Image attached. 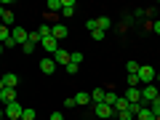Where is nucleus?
<instances>
[{"instance_id":"f257e3e1","label":"nucleus","mask_w":160,"mask_h":120,"mask_svg":"<svg viewBox=\"0 0 160 120\" xmlns=\"http://www.w3.org/2000/svg\"><path fill=\"white\" fill-rule=\"evenodd\" d=\"M136 75H139V80H142V86H152V83H155V78H158L155 67H149V64H142Z\"/></svg>"},{"instance_id":"f03ea898","label":"nucleus","mask_w":160,"mask_h":120,"mask_svg":"<svg viewBox=\"0 0 160 120\" xmlns=\"http://www.w3.org/2000/svg\"><path fill=\"white\" fill-rule=\"evenodd\" d=\"M11 40H13V43H16L19 48H22L24 43H27V40H29V32H27V29H24V27H11Z\"/></svg>"},{"instance_id":"7ed1b4c3","label":"nucleus","mask_w":160,"mask_h":120,"mask_svg":"<svg viewBox=\"0 0 160 120\" xmlns=\"http://www.w3.org/2000/svg\"><path fill=\"white\" fill-rule=\"evenodd\" d=\"M22 112H24V107L19 102L6 104V120H22Z\"/></svg>"},{"instance_id":"20e7f679","label":"nucleus","mask_w":160,"mask_h":120,"mask_svg":"<svg viewBox=\"0 0 160 120\" xmlns=\"http://www.w3.org/2000/svg\"><path fill=\"white\" fill-rule=\"evenodd\" d=\"M93 115H96V118H112V115H115V107H109V104H93Z\"/></svg>"},{"instance_id":"39448f33","label":"nucleus","mask_w":160,"mask_h":120,"mask_svg":"<svg viewBox=\"0 0 160 120\" xmlns=\"http://www.w3.org/2000/svg\"><path fill=\"white\" fill-rule=\"evenodd\" d=\"M158 99V86H142V104H149Z\"/></svg>"},{"instance_id":"423d86ee","label":"nucleus","mask_w":160,"mask_h":120,"mask_svg":"<svg viewBox=\"0 0 160 120\" xmlns=\"http://www.w3.org/2000/svg\"><path fill=\"white\" fill-rule=\"evenodd\" d=\"M40 48H43V51H48V53H51V56H53V53L59 51V40H56V38H53V35H51V38L40 40Z\"/></svg>"},{"instance_id":"0eeeda50","label":"nucleus","mask_w":160,"mask_h":120,"mask_svg":"<svg viewBox=\"0 0 160 120\" xmlns=\"http://www.w3.org/2000/svg\"><path fill=\"white\" fill-rule=\"evenodd\" d=\"M56 62H53V56H46V59H40V72H46V75H53L56 72Z\"/></svg>"},{"instance_id":"6e6552de","label":"nucleus","mask_w":160,"mask_h":120,"mask_svg":"<svg viewBox=\"0 0 160 120\" xmlns=\"http://www.w3.org/2000/svg\"><path fill=\"white\" fill-rule=\"evenodd\" d=\"M123 99H126L128 104H139V102H142V88H126Z\"/></svg>"},{"instance_id":"1a4fd4ad","label":"nucleus","mask_w":160,"mask_h":120,"mask_svg":"<svg viewBox=\"0 0 160 120\" xmlns=\"http://www.w3.org/2000/svg\"><path fill=\"white\" fill-rule=\"evenodd\" d=\"M53 62H56V67H67L69 64V51H62V48H59V51L53 53Z\"/></svg>"},{"instance_id":"9d476101","label":"nucleus","mask_w":160,"mask_h":120,"mask_svg":"<svg viewBox=\"0 0 160 120\" xmlns=\"http://www.w3.org/2000/svg\"><path fill=\"white\" fill-rule=\"evenodd\" d=\"M0 19H3V24H6V27H11V24L16 22V16H13V11H8L6 6H0Z\"/></svg>"},{"instance_id":"9b49d317","label":"nucleus","mask_w":160,"mask_h":120,"mask_svg":"<svg viewBox=\"0 0 160 120\" xmlns=\"http://www.w3.org/2000/svg\"><path fill=\"white\" fill-rule=\"evenodd\" d=\"M67 32H69V29L64 27V24H51V35L56 40H64V38H67Z\"/></svg>"},{"instance_id":"f8f14e48","label":"nucleus","mask_w":160,"mask_h":120,"mask_svg":"<svg viewBox=\"0 0 160 120\" xmlns=\"http://www.w3.org/2000/svg\"><path fill=\"white\" fill-rule=\"evenodd\" d=\"M72 99H75V104L86 107V104H91V91H88V93H86V91H80V93H75Z\"/></svg>"},{"instance_id":"ddd939ff","label":"nucleus","mask_w":160,"mask_h":120,"mask_svg":"<svg viewBox=\"0 0 160 120\" xmlns=\"http://www.w3.org/2000/svg\"><path fill=\"white\" fill-rule=\"evenodd\" d=\"M0 78H3V86L6 88H16V83H19V78L13 72H6V75H0Z\"/></svg>"},{"instance_id":"4468645a","label":"nucleus","mask_w":160,"mask_h":120,"mask_svg":"<svg viewBox=\"0 0 160 120\" xmlns=\"http://www.w3.org/2000/svg\"><path fill=\"white\" fill-rule=\"evenodd\" d=\"M136 120H155V115H152V109L147 104H142V109L136 112Z\"/></svg>"},{"instance_id":"2eb2a0df","label":"nucleus","mask_w":160,"mask_h":120,"mask_svg":"<svg viewBox=\"0 0 160 120\" xmlns=\"http://www.w3.org/2000/svg\"><path fill=\"white\" fill-rule=\"evenodd\" d=\"M104 93H107L104 88H93V91H91V104H102L104 102Z\"/></svg>"},{"instance_id":"dca6fc26","label":"nucleus","mask_w":160,"mask_h":120,"mask_svg":"<svg viewBox=\"0 0 160 120\" xmlns=\"http://www.w3.org/2000/svg\"><path fill=\"white\" fill-rule=\"evenodd\" d=\"M62 13L64 16H72L75 13V0H62Z\"/></svg>"},{"instance_id":"f3484780","label":"nucleus","mask_w":160,"mask_h":120,"mask_svg":"<svg viewBox=\"0 0 160 120\" xmlns=\"http://www.w3.org/2000/svg\"><path fill=\"white\" fill-rule=\"evenodd\" d=\"M109 24H112V19H109V16H99L96 19V29H102V32H107Z\"/></svg>"},{"instance_id":"a211bd4d","label":"nucleus","mask_w":160,"mask_h":120,"mask_svg":"<svg viewBox=\"0 0 160 120\" xmlns=\"http://www.w3.org/2000/svg\"><path fill=\"white\" fill-rule=\"evenodd\" d=\"M38 35H40V40L51 38V24H40V27H38Z\"/></svg>"},{"instance_id":"6ab92c4d","label":"nucleus","mask_w":160,"mask_h":120,"mask_svg":"<svg viewBox=\"0 0 160 120\" xmlns=\"http://www.w3.org/2000/svg\"><path fill=\"white\" fill-rule=\"evenodd\" d=\"M69 64H78L80 67V64H83V53L80 51H69Z\"/></svg>"},{"instance_id":"aec40b11","label":"nucleus","mask_w":160,"mask_h":120,"mask_svg":"<svg viewBox=\"0 0 160 120\" xmlns=\"http://www.w3.org/2000/svg\"><path fill=\"white\" fill-rule=\"evenodd\" d=\"M46 8H48V11H53V13H59V11H62V0H48Z\"/></svg>"},{"instance_id":"412c9836","label":"nucleus","mask_w":160,"mask_h":120,"mask_svg":"<svg viewBox=\"0 0 160 120\" xmlns=\"http://www.w3.org/2000/svg\"><path fill=\"white\" fill-rule=\"evenodd\" d=\"M8 38H11V27H6V24H0V43H6Z\"/></svg>"},{"instance_id":"4be33fe9","label":"nucleus","mask_w":160,"mask_h":120,"mask_svg":"<svg viewBox=\"0 0 160 120\" xmlns=\"http://www.w3.org/2000/svg\"><path fill=\"white\" fill-rule=\"evenodd\" d=\"M115 102H118V93H112V91H107V93H104V104L115 107Z\"/></svg>"},{"instance_id":"5701e85b","label":"nucleus","mask_w":160,"mask_h":120,"mask_svg":"<svg viewBox=\"0 0 160 120\" xmlns=\"http://www.w3.org/2000/svg\"><path fill=\"white\" fill-rule=\"evenodd\" d=\"M139 67H142L139 62H128V64H126V72H128V75H136V72H139Z\"/></svg>"},{"instance_id":"b1692460","label":"nucleus","mask_w":160,"mask_h":120,"mask_svg":"<svg viewBox=\"0 0 160 120\" xmlns=\"http://www.w3.org/2000/svg\"><path fill=\"white\" fill-rule=\"evenodd\" d=\"M147 107L152 109V115H155V118H158V115H160V99H155V102H149Z\"/></svg>"},{"instance_id":"393cba45","label":"nucleus","mask_w":160,"mask_h":120,"mask_svg":"<svg viewBox=\"0 0 160 120\" xmlns=\"http://www.w3.org/2000/svg\"><path fill=\"white\" fill-rule=\"evenodd\" d=\"M35 109H29V107H24V112H22V120H35Z\"/></svg>"},{"instance_id":"a878e982","label":"nucleus","mask_w":160,"mask_h":120,"mask_svg":"<svg viewBox=\"0 0 160 120\" xmlns=\"http://www.w3.org/2000/svg\"><path fill=\"white\" fill-rule=\"evenodd\" d=\"M22 51H24V53H35V51H38V46H35V43H29V40H27V43H24V46H22Z\"/></svg>"},{"instance_id":"bb28decb","label":"nucleus","mask_w":160,"mask_h":120,"mask_svg":"<svg viewBox=\"0 0 160 120\" xmlns=\"http://www.w3.org/2000/svg\"><path fill=\"white\" fill-rule=\"evenodd\" d=\"M29 43H35V46H40V35H38V32H29Z\"/></svg>"},{"instance_id":"cd10ccee","label":"nucleus","mask_w":160,"mask_h":120,"mask_svg":"<svg viewBox=\"0 0 160 120\" xmlns=\"http://www.w3.org/2000/svg\"><path fill=\"white\" fill-rule=\"evenodd\" d=\"M64 69H67L69 75H75V72H80V67H78V64H67V67H64Z\"/></svg>"},{"instance_id":"c85d7f7f","label":"nucleus","mask_w":160,"mask_h":120,"mask_svg":"<svg viewBox=\"0 0 160 120\" xmlns=\"http://www.w3.org/2000/svg\"><path fill=\"white\" fill-rule=\"evenodd\" d=\"M91 38H93V40H104V32H102V29H93Z\"/></svg>"},{"instance_id":"c756f323","label":"nucleus","mask_w":160,"mask_h":120,"mask_svg":"<svg viewBox=\"0 0 160 120\" xmlns=\"http://www.w3.org/2000/svg\"><path fill=\"white\" fill-rule=\"evenodd\" d=\"M64 107H67V109H72V107H78V104H75V99L69 96V99H64Z\"/></svg>"},{"instance_id":"7c9ffc66","label":"nucleus","mask_w":160,"mask_h":120,"mask_svg":"<svg viewBox=\"0 0 160 120\" xmlns=\"http://www.w3.org/2000/svg\"><path fill=\"white\" fill-rule=\"evenodd\" d=\"M86 27H88V29L93 32V29H96V19H88V22H86Z\"/></svg>"},{"instance_id":"2f4dec72","label":"nucleus","mask_w":160,"mask_h":120,"mask_svg":"<svg viewBox=\"0 0 160 120\" xmlns=\"http://www.w3.org/2000/svg\"><path fill=\"white\" fill-rule=\"evenodd\" d=\"M149 29H152V32H158V35H160V22H155V24H152V27H149Z\"/></svg>"},{"instance_id":"473e14b6","label":"nucleus","mask_w":160,"mask_h":120,"mask_svg":"<svg viewBox=\"0 0 160 120\" xmlns=\"http://www.w3.org/2000/svg\"><path fill=\"white\" fill-rule=\"evenodd\" d=\"M51 120H64V115H59V112H53V115H51Z\"/></svg>"},{"instance_id":"72a5a7b5","label":"nucleus","mask_w":160,"mask_h":120,"mask_svg":"<svg viewBox=\"0 0 160 120\" xmlns=\"http://www.w3.org/2000/svg\"><path fill=\"white\" fill-rule=\"evenodd\" d=\"M3 88H6V86H3V78H0V93H3Z\"/></svg>"},{"instance_id":"f704fd0d","label":"nucleus","mask_w":160,"mask_h":120,"mask_svg":"<svg viewBox=\"0 0 160 120\" xmlns=\"http://www.w3.org/2000/svg\"><path fill=\"white\" fill-rule=\"evenodd\" d=\"M155 80H158V83H160V72H158V78H155Z\"/></svg>"},{"instance_id":"c9c22d12","label":"nucleus","mask_w":160,"mask_h":120,"mask_svg":"<svg viewBox=\"0 0 160 120\" xmlns=\"http://www.w3.org/2000/svg\"><path fill=\"white\" fill-rule=\"evenodd\" d=\"M0 53H3V43H0Z\"/></svg>"},{"instance_id":"e433bc0d","label":"nucleus","mask_w":160,"mask_h":120,"mask_svg":"<svg viewBox=\"0 0 160 120\" xmlns=\"http://www.w3.org/2000/svg\"><path fill=\"white\" fill-rule=\"evenodd\" d=\"M155 120H160V115H158V118H155Z\"/></svg>"},{"instance_id":"4c0bfd02","label":"nucleus","mask_w":160,"mask_h":120,"mask_svg":"<svg viewBox=\"0 0 160 120\" xmlns=\"http://www.w3.org/2000/svg\"><path fill=\"white\" fill-rule=\"evenodd\" d=\"M0 120H6V118H0Z\"/></svg>"}]
</instances>
